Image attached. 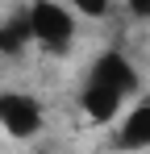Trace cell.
<instances>
[{
    "instance_id": "5b68a950",
    "label": "cell",
    "mask_w": 150,
    "mask_h": 154,
    "mask_svg": "<svg viewBox=\"0 0 150 154\" xmlns=\"http://www.w3.org/2000/svg\"><path fill=\"white\" fill-rule=\"evenodd\" d=\"M117 146L121 150H150V100L133 104L117 125Z\"/></svg>"
},
{
    "instance_id": "ba28073f",
    "label": "cell",
    "mask_w": 150,
    "mask_h": 154,
    "mask_svg": "<svg viewBox=\"0 0 150 154\" xmlns=\"http://www.w3.org/2000/svg\"><path fill=\"white\" fill-rule=\"evenodd\" d=\"M129 13H133V17H150V4H146V0H133Z\"/></svg>"
},
{
    "instance_id": "277c9868",
    "label": "cell",
    "mask_w": 150,
    "mask_h": 154,
    "mask_svg": "<svg viewBox=\"0 0 150 154\" xmlns=\"http://www.w3.org/2000/svg\"><path fill=\"white\" fill-rule=\"evenodd\" d=\"M121 104H125L121 92L83 79V88H79V108H83V117H88L92 125H108L113 117H121Z\"/></svg>"
},
{
    "instance_id": "9c48e42d",
    "label": "cell",
    "mask_w": 150,
    "mask_h": 154,
    "mask_svg": "<svg viewBox=\"0 0 150 154\" xmlns=\"http://www.w3.org/2000/svg\"><path fill=\"white\" fill-rule=\"evenodd\" d=\"M0 54H8V46H4V25H0Z\"/></svg>"
},
{
    "instance_id": "52a82bcc",
    "label": "cell",
    "mask_w": 150,
    "mask_h": 154,
    "mask_svg": "<svg viewBox=\"0 0 150 154\" xmlns=\"http://www.w3.org/2000/svg\"><path fill=\"white\" fill-rule=\"evenodd\" d=\"M79 13H83V17H104V13H108V4H96V0H79Z\"/></svg>"
},
{
    "instance_id": "7a4b0ae2",
    "label": "cell",
    "mask_w": 150,
    "mask_h": 154,
    "mask_svg": "<svg viewBox=\"0 0 150 154\" xmlns=\"http://www.w3.org/2000/svg\"><path fill=\"white\" fill-rule=\"evenodd\" d=\"M42 104L29 92H0V129L17 142H29L42 133Z\"/></svg>"
},
{
    "instance_id": "6da1fadb",
    "label": "cell",
    "mask_w": 150,
    "mask_h": 154,
    "mask_svg": "<svg viewBox=\"0 0 150 154\" xmlns=\"http://www.w3.org/2000/svg\"><path fill=\"white\" fill-rule=\"evenodd\" d=\"M29 13V29H33V42L46 54H67L75 42V13L54 4V0H38L25 8Z\"/></svg>"
},
{
    "instance_id": "3957f363",
    "label": "cell",
    "mask_w": 150,
    "mask_h": 154,
    "mask_svg": "<svg viewBox=\"0 0 150 154\" xmlns=\"http://www.w3.org/2000/svg\"><path fill=\"white\" fill-rule=\"evenodd\" d=\"M88 79H92V83H104V88H113V92H121L125 100L138 92V67H133L121 50L96 54V58H92V67H88Z\"/></svg>"
},
{
    "instance_id": "8992f818",
    "label": "cell",
    "mask_w": 150,
    "mask_h": 154,
    "mask_svg": "<svg viewBox=\"0 0 150 154\" xmlns=\"http://www.w3.org/2000/svg\"><path fill=\"white\" fill-rule=\"evenodd\" d=\"M25 42H33V29H29V13L21 8L17 17L4 21V46H8V54H17Z\"/></svg>"
}]
</instances>
